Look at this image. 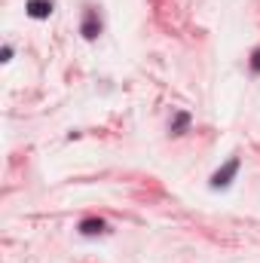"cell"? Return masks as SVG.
Returning <instances> with one entry per match:
<instances>
[{
	"label": "cell",
	"instance_id": "7a4b0ae2",
	"mask_svg": "<svg viewBox=\"0 0 260 263\" xmlns=\"http://www.w3.org/2000/svg\"><path fill=\"white\" fill-rule=\"evenodd\" d=\"M80 34H83L86 40H95V37L101 34V18H98V9H95V6H86V12H83V25H80Z\"/></svg>",
	"mask_w": 260,
	"mask_h": 263
},
{
	"label": "cell",
	"instance_id": "277c9868",
	"mask_svg": "<svg viewBox=\"0 0 260 263\" xmlns=\"http://www.w3.org/2000/svg\"><path fill=\"white\" fill-rule=\"evenodd\" d=\"M83 236H98V233H104L107 230V223L101 220V217H86V220H80V227H77Z\"/></svg>",
	"mask_w": 260,
	"mask_h": 263
},
{
	"label": "cell",
	"instance_id": "3957f363",
	"mask_svg": "<svg viewBox=\"0 0 260 263\" xmlns=\"http://www.w3.org/2000/svg\"><path fill=\"white\" fill-rule=\"evenodd\" d=\"M52 0H28L25 3V12L31 15V18H37V22H43V18H49L52 15Z\"/></svg>",
	"mask_w": 260,
	"mask_h": 263
},
{
	"label": "cell",
	"instance_id": "6da1fadb",
	"mask_svg": "<svg viewBox=\"0 0 260 263\" xmlns=\"http://www.w3.org/2000/svg\"><path fill=\"white\" fill-rule=\"evenodd\" d=\"M239 168H242V159H239V156H230V159H227V165H220V168L211 175L208 187H211V190H227V187L233 184V178L239 175Z\"/></svg>",
	"mask_w": 260,
	"mask_h": 263
},
{
	"label": "cell",
	"instance_id": "8992f818",
	"mask_svg": "<svg viewBox=\"0 0 260 263\" xmlns=\"http://www.w3.org/2000/svg\"><path fill=\"white\" fill-rule=\"evenodd\" d=\"M251 70H254V73H260V49H254V52H251Z\"/></svg>",
	"mask_w": 260,
	"mask_h": 263
},
{
	"label": "cell",
	"instance_id": "5b68a950",
	"mask_svg": "<svg viewBox=\"0 0 260 263\" xmlns=\"http://www.w3.org/2000/svg\"><path fill=\"white\" fill-rule=\"evenodd\" d=\"M190 126V114H178L172 123V135H184V129Z\"/></svg>",
	"mask_w": 260,
	"mask_h": 263
}]
</instances>
